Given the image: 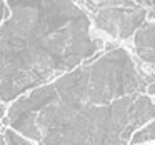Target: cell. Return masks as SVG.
<instances>
[{
    "label": "cell",
    "mask_w": 155,
    "mask_h": 145,
    "mask_svg": "<svg viewBox=\"0 0 155 145\" xmlns=\"http://www.w3.org/2000/svg\"><path fill=\"white\" fill-rule=\"evenodd\" d=\"M14 15L0 27V100L47 82L95 54L88 18L70 0H7Z\"/></svg>",
    "instance_id": "cell-1"
},
{
    "label": "cell",
    "mask_w": 155,
    "mask_h": 145,
    "mask_svg": "<svg viewBox=\"0 0 155 145\" xmlns=\"http://www.w3.org/2000/svg\"><path fill=\"white\" fill-rule=\"evenodd\" d=\"M150 140H155V120L148 122L143 128H138L128 140V145H140Z\"/></svg>",
    "instance_id": "cell-2"
},
{
    "label": "cell",
    "mask_w": 155,
    "mask_h": 145,
    "mask_svg": "<svg viewBox=\"0 0 155 145\" xmlns=\"http://www.w3.org/2000/svg\"><path fill=\"white\" fill-rule=\"evenodd\" d=\"M4 135H5V140H7V145H32L27 138L18 135V132L12 130V128H7L4 132Z\"/></svg>",
    "instance_id": "cell-3"
},
{
    "label": "cell",
    "mask_w": 155,
    "mask_h": 145,
    "mask_svg": "<svg viewBox=\"0 0 155 145\" xmlns=\"http://www.w3.org/2000/svg\"><path fill=\"white\" fill-rule=\"evenodd\" d=\"M7 17H10V10H8L7 4H4V0H0V22Z\"/></svg>",
    "instance_id": "cell-4"
},
{
    "label": "cell",
    "mask_w": 155,
    "mask_h": 145,
    "mask_svg": "<svg viewBox=\"0 0 155 145\" xmlns=\"http://www.w3.org/2000/svg\"><path fill=\"white\" fill-rule=\"evenodd\" d=\"M145 90H147L148 97H155V82H150V84L147 85V88H145Z\"/></svg>",
    "instance_id": "cell-5"
},
{
    "label": "cell",
    "mask_w": 155,
    "mask_h": 145,
    "mask_svg": "<svg viewBox=\"0 0 155 145\" xmlns=\"http://www.w3.org/2000/svg\"><path fill=\"white\" fill-rule=\"evenodd\" d=\"M5 112H7L5 105H4V104H0V118H4V117H5Z\"/></svg>",
    "instance_id": "cell-6"
},
{
    "label": "cell",
    "mask_w": 155,
    "mask_h": 145,
    "mask_svg": "<svg viewBox=\"0 0 155 145\" xmlns=\"http://www.w3.org/2000/svg\"><path fill=\"white\" fill-rule=\"evenodd\" d=\"M0 145H7V140H5L4 133H0Z\"/></svg>",
    "instance_id": "cell-7"
},
{
    "label": "cell",
    "mask_w": 155,
    "mask_h": 145,
    "mask_svg": "<svg viewBox=\"0 0 155 145\" xmlns=\"http://www.w3.org/2000/svg\"><path fill=\"white\" fill-rule=\"evenodd\" d=\"M148 17H150V18H153V20H155V8H152V10H150V14H148Z\"/></svg>",
    "instance_id": "cell-8"
}]
</instances>
